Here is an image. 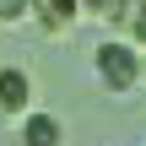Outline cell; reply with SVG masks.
I'll use <instances>...</instances> for the list:
<instances>
[{
    "label": "cell",
    "instance_id": "obj_1",
    "mask_svg": "<svg viewBox=\"0 0 146 146\" xmlns=\"http://www.w3.org/2000/svg\"><path fill=\"white\" fill-rule=\"evenodd\" d=\"M92 60H98V81H103L108 92H130V87L141 81V54H135L130 43H103Z\"/></svg>",
    "mask_w": 146,
    "mask_h": 146
},
{
    "label": "cell",
    "instance_id": "obj_2",
    "mask_svg": "<svg viewBox=\"0 0 146 146\" xmlns=\"http://www.w3.org/2000/svg\"><path fill=\"white\" fill-rule=\"evenodd\" d=\"M22 146H65V125L54 114H27L22 119Z\"/></svg>",
    "mask_w": 146,
    "mask_h": 146
},
{
    "label": "cell",
    "instance_id": "obj_3",
    "mask_svg": "<svg viewBox=\"0 0 146 146\" xmlns=\"http://www.w3.org/2000/svg\"><path fill=\"white\" fill-rule=\"evenodd\" d=\"M33 98V81H27V70H16V65H5L0 70V114H22V103Z\"/></svg>",
    "mask_w": 146,
    "mask_h": 146
},
{
    "label": "cell",
    "instance_id": "obj_4",
    "mask_svg": "<svg viewBox=\"0 0 146 146\" xmlns=\"http://www.w3.org/2000/svg\"><path fill=\"white\" fill-rule=\"evenodd\" d=\"M33 11H38V22H43L49 33H65V27L81 16V0H33Z\"/></svg>",
    "mask_w": 146,
    "mask_h": 146
},
{
    "label": "cell",
    "instance_id": "obj_5",
    "mask_svg": "<svg viewBox=\"0 0 146 146\" xmlns=\"http://www.w3.org/2000/svg\"><path fill=\"white\" fill-rule=\"evenodd\" d=\"M114 16L130 27V38L146 49V0H119V5H114Z\"/></svg>",
    "mask_w": 146,
    "mask_h": 146
},
{
    "label": "cell",
    "instance_id": "obj_6",
    "mask_svg": "<svg viewBox=\"0 0 146 146\" xmlns=\"http://www.w3.org/2000/svg\"><path fill=\"white\" fill-rule=\"evenodd\" d=\"M27 11H33V0H0V22H16Z\"/></svg>",
    "mask_w": 146,
    "mask_h": 146
},
{
    "label": "cell",
    "instance_id": "obj_7",
    "mask_svg": "<svg viewBox=\"0 0 146 146\" xmlns=\"http://www.w3.org/2000/svg\"><path fill=\"white\" fill-rule=\"evenodd\" d=\"M114 5H119V0H81L87 16H114Z\"/></svg>",
    "mask_w": 146,
    "mask_h": 146
}]
</instances>
